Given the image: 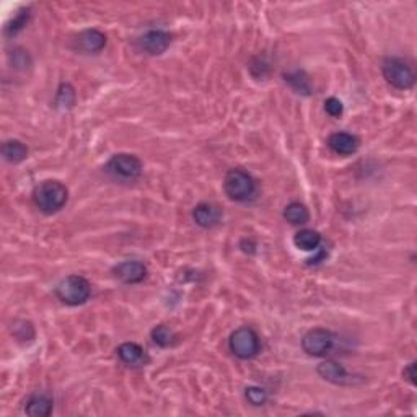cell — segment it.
<instances>
[{"label": "cell", "instance_id": "cell-1", "mask_svg": "<svg viewBox=\"0 0 417 417\" xmlns=\"http://www.w3.org/2000/svg\"><path fill=\"white\" fill-rule=\"evenodd\" d=\"M69 191L61 181L46 180L33 191V202L44 214H56L67 204Z\"/></svg>", "mask_w": 417, "mask_h": 417}, {"label": "cell", "instance_id": "cell-2", "mask_svg": "<svg viewBox=\"0 0 417 417\" xmlns=\"http://www.w3.org/2000/svg\"><path fill=\"white\" fill-rule=\"evenodd\" d=\"M92 286L83 276H69L57 284L56 295L62 303L69 307H78L90 299Z\"/></svg>", "mask_w": 417, "mask_h": 417}, {"label": "cell", "instance_id": "cell-3", "mask_svg": "<svg viewBox=\"0 0 417 417\" xmlns=\"http://www.w3.org/2000/svg\"><path fill=\"white\" fill-rule=\"evenodd\" d=\"M224 188L227 196L237 202H245L256 193V183L253 176L245 170H239V168L230 170L225 175Z\"/></svg>", "mask_w": 417, "mask_h": 417}, {"label": "cell", "instance_id": "cell-4", "mask_svg": "<svg viewBox=\"0 0 417 417\" xmlns=\"http://www.w3.org/2000/svg\"><path fill=\"white\" fill-rule=\"evenodd\" d=\"M381 74L389 85L398 88V90H407L416 82L414 70L405 59H399V57L385 59L381 64Z\"/></svg>", "mask_w": 417, "mask_h": 417}, {"label": "cell", "instance_id": "cell-5", "mask_svg": "<svg viewBox=\"0 0 417 417\" xmlns=\"http://www.w3.org/2000/svg\"><path fill=\"white\" fill-rule=\"evenodd\" d=\"M228 348L235 357L242 359V361H250V359L258 356L261 343L255 330L243 326L232 332V336L228 339Z\"/></svg>", "mask_w": 417, "mask_h": 417}, {"label": "cell", "instance_id": "cell-6", "mask_svg": "<svg viewBox=\"0 0 417 417\" xmlns=\"http://www.w3.org/2000/svg\"><path fill=\"white\" fill-rule=\"evenodd\" d=\"M106 170L116 180L134 181L142 175L144 167H142L140 158L136 157V155L118 153L111 157L108 165H106Z\"/></svg>", "mask_w": 417, "mask_h": 417}, {"label": "cell", "instance_id": "cell-7", "mask_svg": "<svg viewBox=\"0 0 417 417\" xmlns=\"http://www.w3.org/2000/svg\"><path fill=\"white\" fill-rule=\"evenodd\" d=\"M334 334L325 328H314L310 330L301 339V349L305 354L312 357H325L326 354L331 352L332 345H334Z\"/></svg>", "mask_w": 417, "mask_h": 417}, {"label": "cell", "instance_id": "cell-8", "mask_svg": "<svg viewBox=\"0 0 417 417\" xmlns=\"http://www.w3.org/2000/svg\"><path fill=\"white\" fill-rule=\"evenodd\" d=\"M171 44V34L163 30H150L139 38V47L150 56L163 54Z\"/></svg>", "mask_w": 417, "mask_h": 417}, {"label": "cell", "instance_id": "cell-9", "mask_svg": "<svg viewBox=\"0 0 417 417\" xmlns=\"http://www.w3.org/2000/svg\"><path fill=\"white\" fill-rule=\"evenodd\" d=\"M318 375L321 376L323 380L330 381L332 385H341V387H348V385H354L356 383V378H354L352 374H349L345 370L344 365L334 362V361H326L318 365Z\"/></svg>", "mask_w": 417, "mask_h": 417}, {"label": "cell", "instance_id": "cell-10", "mask_svg": "<svg viewBox=\"0 0 417 417\" xmlns=\"http://www.w3.org/2000/svg\"><path fill=\"white\" fill-rule=\"evenodd\" d=\"M113 274L124 284H139L147 276V268L140 261H122L114 266Z\"/></svg>", "mask_w": 417, "mask_h": 417}, {"label": "cell", "instance_id": "cell-11", "mask_svg": "<svg viewBox=\"0 0 417 417\" xmlns=\"http://www.w3.org/2000/svg\"><path fill=\"white\" fill-rule=\"evenodd\" d=\"M119 361L127 367H144L150 362L149 354L136 343H124L116 349Z\"/></svg>", "mask_w": 417, "mask_h": 417}, {"label": "cell", "instance_id": "cell-12", "mask_svg": "<svg viewBox=\"0 0 417 417\" xmlns=\"http://www.w3.org/2000/svg\"><path fill=\"white\" fill-rule=\"evenodd\" d=\"M193 219L199 227L202 228H212L215 225L220 224L222 220V211L215 204L202 202L197 204L193 211Z\"/></svg>", "mask_w": 417, "mask_h": 417}, {"label": "cell", "instance_id": "cell-13", "mask_svg": "<svg viewBox=\"0 0 417 417\" xmlns=\"http://www.w3.org/2000/svg\"><path fill=\"white\" fill-rule=\"evenodd\" d=\"M328 145L338 155H352L361 147V140L349 132H334L328 139Z\"/></svg>", "mask_w": 417, "mask_h": 417}, {"label": "cell", "instance_id": "cell-14", "mask_svg": "<svg viewBox=\"0 0 417 417\" xmlns=\"http://www.w3.org/2000/svg\"><path fill=\"white\" fill-rule=\"evenodd\" d=\"M75 43H77L80 51L88 52V54H96V52L103 51V47L106 46V36L100 30H85L78 34Z\"/></svg>", "mask_w": 417, "mask_h": 417}, {"label": "cell", "instance_id": "cell-15", "mask_svg": "<svg viewBox=\"0 0 417 417\" xmlns=\"http://www.w3.org/2000/svg\"><path fill=\"white\" fill-rule=\"evenodd\" d=\"M25 412L33 417H47L52 412V399L46 394H33L26 401Z\"/></svg>", "mask_w": 417, "mask_h": 417}, {"label": "cell", "instance_id": "cell-16", "mask_svg": "<svg viewBox=\"0 0 417 417\" xmlns=\"http://www.w3.org/2000/svg\"><path fill=\"white\" fill-rule=\"evenodd\" d=\"M2 155L7 162L10 163H21L23 160L28 157V147L23 144V142L12 139L3 142L2 145Z\"/></svg>", "mask_w": 417, "mask_h": 417}, {"label": "cell", "instance_id": "cell-17", "mask_svg": "<svg viewBox=\"0 0 417 417\" xmlns=\"http://www.w3.org/2000/svg\"><path fill=\"white\" fill-rule=\"evenodd\" d=\"M294 243L301 251H314L321 245V235H319L317 230H300V232L295 235Z\"/></svg>", "mask_w": 417, "mask_h": 417}, {"label": "cell", "instance_id": "cell-18", "mask_svg": "<svg viewBox=\"0 0 417 417\" xmlns=\"http://www.w3.org/2000/svg\"><path fill=\"white\" fill-rule=\"evenodd\" d=\"M284 219L290 222L292 225H303L310 219L308 208L300 202H290L284 208Z\"/></svg>", "mask_w": 417, "mask_h": 417}, {"label": "cell", "instance_id": "cell-19", "mask_svg": "<svg viewBox=\"0 0 417 417\" xmlns=\"http://www.w3.org/2000/svg\"><path fill=\"white\" fill-rule=\"evenodd\" d=\"M284 78H286V82L290 85L297 93H303V95H310V92H312V87H310V80L305 72H301V70H295V72L292 74H286L284 75Z\"/></svg>", "mask_w": 417, "mask_h": 417}, {"label": "cell", "instance_id": "cell-20", "mask_svg": "<svg viewBox=\"0 0 417 417\" xmlns=\"http://www.w3.org/2000/svg\"><path fill=\"white\" fill-rule=\"evenodd\" d=\"M75 105V90L69 83H62L56 96V106L59 109H70Z\"/></svg>", "mask_w": 417, "mask_h": 417}, {"label": "cell", "instance_id": "cell-21", "mask_svg": "<svg viewBox=\"0 0 417 417\" xmlns=\"http://www.w3.org/2000/svg\"><path fill=\"white\" fill-rule=\"evenodd\" d=\"M152 339L160 348H170V345L175 343L176 334L168 326L160 325L152 330Z\"/></svg>", "mask_w": 417, "mask_h": 417}, {"label": "cell", "instance_id": "cell-22", "mask_svg": "<svg viewBox=\"0 0 417 417\" xmlns=\"http://www.w3.org/2000/svg\"><path fill=\"white\" fill-rule=\"evenodd\" d=\"M28 19H30V10H20L19 15H15V19L6 26V33L8 36H15V34L23 30V26H26V23H28Z\"/></svg>", "mask_w": 417, "mask_h": 417}, {"label": "cell", "instance_id": "cell-23", "mask_svg": "<svg viewBox=\"0 0 417 417\" xmlns=\"http://www.w3.org/2000/svg\"><path fill=\"white\" fill-rule=\"evenodd\" d=\"M245 396L248 399V403L253 406H263L266 405V401H268V392L259 387H248Z\"/></svg>", "mask_w": 417, "mask_h": 417}, {"label": "cell", "instance_id": "cell-24", "mask_svg": "<svg viewBox=\"0 0 417 417\" xmlns=\"http://www.w3.org/2000/svg\"><path fill=\"white\" fill-rule=\"evenodd\" d=\"M325 111L328 114H330L331 118H341L344 113V106L343 101L334 98V96H331V98H328L325 101Z\"/></svg>", "mask_w": 417, "mask_h": 417}, {"label": "cell", "instance_id": "cell-25", "mask_svg": "<svg viewBox=\"0 0 417 417\" xmlns=\"http://www.w3.org/2000/svg\"><path fill=\"white\" fill-rule=\"evenodd\" d=\"M12 62H13V65H15L17 69H26L31 64L30 56L26 54L25 51H21V50H15V51H13Z\"/></svg>", "mask_w": 417, "mask_h": 417}, {"label": "cell", "instance_id": "cell-26", "mask_svg": "<svg viewBox=\"0 0 417 417\" xmlns=\"http://www.w3.org/2000/svg\"><path fill=\"white\" fill-rule=\"evenodd\" d=\"M403 376L409 381L411 385H416V363H409L403 372Z\"/></svg>", "mask_w": 417, "mask_h": 417}]
</instances>
